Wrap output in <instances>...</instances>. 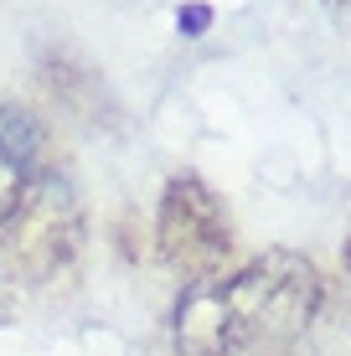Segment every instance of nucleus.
Listing matches in <instances>:
<instances>
[{
  "mask_svg": "<svg viewBox=\"0 0 351 356\" xmlns=\"http://www.w3.org/2000/svg\"><path fill=\"white\" fill-rule=\"evenodd\" d=\"M320 274L300 253H263L233 279H202L176 305V341L197 356L238 351L248 341H279L310 325Z\"/></svg>",
  "mask_w": 351,
  "mask_h": 356,
  "instance_id": "f257e3e1",
  "label": "nucleus"
},
{
  "mask_svg": "<svg viewBox=\"0 0 351 356\" xmlns=\"http://www.w3.org/2000/svg\"><path fill=\"white\" fill-rule=\"evenodd\" d=\"M227 248H233V238H227L222 202L197 176H176L165 186V202H161V253H165V264L181 268L191 284H202V279H217Z\"/></svg>",
  "mask_w": 351,
  "mask_h": 356,
  "instance_id": "f03ea898",
  "label": "nucleus"
},
{
  "mask_svg": "<svg viewBox=\"0 0 351 356\" xmlns=\"http://www.w3.org/2000/svg\"><path fill=\"white\" fill-rule=\"evenodd\" d=\"M36 170H42V134L26 114L16 108H0V232L21 217L26 196L36 186Z\"/></svg>",
  "mask_w": 351,
  "mask_h": 356,
  "instance_id": "7ed1b4c3",
  "label": "nucleus"
},
{
  "mask_svg": "<svg viewBox=\"0 0 351 356\" xmlns=\"http://www.w3.org/2000/svg\"><path fill=\"white\" fill-rule=\"evenodd\" d=\"M176 26H181V36H202V31L212 26V6H202V0L181 6V10H176Z\"/></svg>",
  "mask_w": 351,
  "mask_h": 356,
  "instance_id": "20e7f679",
  "label": "nucleus"
},
{
  "mask_svg": "<svg viewBox=\"0 0 351 356\" xmlns=\"http://www.w3.org/2000/svg\"><path fill=\"white\" fill-rule=\"evenodd\" d=\"M320 6L331 10V16H336V26H341V31L351 36V0H320Z\"/></svg>",
  "mask_w": 351,
  "mask_h": 356,
  "instance_id": "39448f33",
  "label": "nucleus"
},
{
  "mask_svg": "<svg viewBox=\"0 0 351 356\" xmlns=\"http://www.w3.org/2000/svg\"><path fill=\"white\" fill-rule=\"evenodd\" d=\"M346 264H351V253H346Z\"/></svg>",
  "mask_w": 351,
  "mask_h": 356,
  "instance_id": "423d86ee",
  "label": "nucleus"
}]
</instances>
